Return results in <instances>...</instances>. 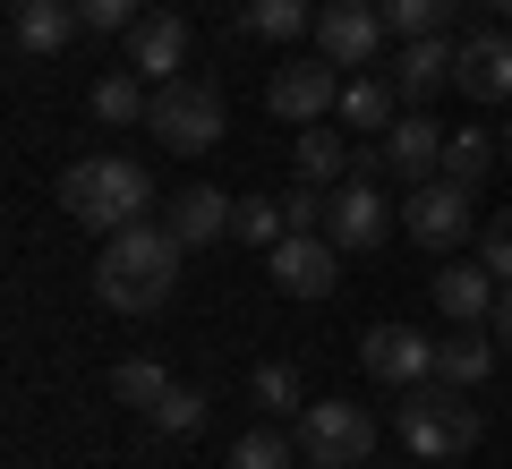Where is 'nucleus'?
Wrapping results in <instances>:
<instances>
[{
	"label": "nucleus",
	"instance_id": "obj_38",
	"mask_svg": "<svg viewBox=\"0 0 512 469\" xmlns=\"http://www.w3.org/2000/svg\"><path fill=\"white\" fill-rule=\"evenodd\" d=\"M359 469H376V461H359Z\"/></svg>",
	"mask_w": 512,
	"mask_h": 469
},
{
	"label": "nucleus",
	"instance_id": "obj_26",
	"mask_svg": "<svg viewBox=\"0 0 512 469\" xmlns=\"http://www.w3.org/2000/svg\"><path fill=\"white\" fill-rule=\"evenodd\" d=\"M299 180H316V188H342V180H350V145L325 137V120L299 137Z\"/></svg>",
	"mask_w": 512,
	"mask_h": 469
},
{
	"label": "nucleus",
	"instance_id": "obj_16",
	"mask_svg": "<svg viewBox=\"0 0 512 469\" xmlns=\"http://www.w3.org/2000/svg\"><path fill=\"white\" fill-rule=\"evenodd\" d=\"M461 69V35H410L402 52H393V86L410 94V103H427V94H444Z\"/></svg>",
	"mask_w": 512,
	"mask_h": 469
},
{
	"label": "nucleus",
	"instance_id": "obj_12",
	"mask_svg": "<svg viewBox=\"0 0 512 469\" xmlns=\"http://www.w3.org/2000/svg\"><path fill=\"white\" fill-rule=\"evenodd\" d=\"M128 69L146 77V86H171V77H188V18H171V9H146V18L128 26Z\"/></svg>",
	"mask_w": 512,
	"mask_h": 469
},
{
	"label": "nucleus",
	"instance_id": "obj_34",
	"mask_svg": "<svg viewBox=\"0 0 512 469\" xmlns=\"http://www.w3.org/2000/svg\"><path fill=\"white\" fill-rule=\"evenodd\" d=\"M487 333H495V350H512V282L495 290V316H487Z\"/></svg>",
	"mask_w": 512,
	"mask_h": 469
},
{
	"label": "nucleus",
	"instance_id": "obj_9",
	"mask_svg": "<svg viewBox=\"0 0 512 469\" xmlns=\"http://www.w3.org/2000/svg\"><path fill=\"white\" fill-rule=\"evenodd\" d=\"M265 103H274V120L316 128L325 111H342V77H333V60H325V52H316V60H282L274 86H265Z\"/></svg>",
	"mask_w": 512,
	"mask_h": 469
},
{
	"label": "nucleus",
	"instance_id": "obj_24",
	"mask_svg": "<svg viewBox=\"0 0 512 469\" xmlns=\"http://www.w3.org/2000/svg\"><path fill=\"white\" fill-rule=\"evenodd\" d=\"M248 35H265V43L316 35V0H248Z\"/></svg>",
	"mask_w": 512,
	"mask_h": 469
},
{
	"label": "nucleus",
	"instance_id": "obj_10",
	"mask_svg": "<svg viewBox=\"0 0 512 469\" xmlns=\"http://www.w3.org/2000/svg\"><path fill=\"white\" fill-rule=\"evenodd\" d=\"M470 197H478V188H461V180L436 171V180H419L402 197V231L419 239V248H453V239L470 231Z\"/></svg>",
	"mask_w": 512,
	"mask_h": 469
},
{
	"label": "nucleus",
	"instance_id": "obj_36",
	"mask_svg": "<svg viewBox=\"0 0 512 469\" xmlns=\"http://www.w3.org/2000/svg\"><path fill=\"white\" fill-rule=\"evenodd\" d=\"M504 163H512V128H504Z\"/></svg>",
	"mask_w": 512,
	"mask_h": 469
},
{
	"label": "nucleus",
	"instance_id": "obj_2",
	"mask_svg": "<svg viewBox=\"0 0 512 469\" xmlns=\"http://www.w3.org/2000/svg\"><path fill=\"white\" fill-rule=\"evenodd\" d=\"M60 205H69V222H86V231H128V222H146L154 205V180L146 163H128V154H86V163H69V180H60Z\"/></svg>",
	"mask_w": 512,
	"mask_h": 469
},
{
	"label": "nucleus",
	"instance_id": "obj_33",
	"mask_svg": "<svg viewBox=\"0 0 512 469\" xmlns=\"http://www.w3.org/2000/svg\"><path fill=\"white\" fill-rule=\"evenodd\" d=\"M325 197H333V188H316V180H299L291 197H282V214H291V231H325Z\"/></svg>",
	"mask_w": 512,
	"mask_h": 469
},
{
	"label": "nucleus",
	"instance_id": "obj_35",
	"mask_svg": "<svg viewBox=\"0 0 512 469\" xmlns=\"http://www.w3.org/2000/svg\"><path fill=\"white\" fill-rule=\"evenodd\" d=\"M478 9H495V18H512V0H478Z\"/></svg>",
	"mask_w": 512,
	"mask_h": 469
},
{
	"label": "nucleus",
	"instance_id": "obj_25",
	"mask_svg": "<svg viewBox=\"0 0 512 469\" xmlns=\"http://www.w3.org/2000/svg\"><path fill=\"white\" fill-rule=\"evenodd\" d=\"M248 401L265 418H282V410H308V393H299V367L291 359H265V367H248Z\"/></svg>",
	"mask_w": 512,
	"mask_h": 469
},
{
	"label": "nucleus",
	"instance_id": "obj_3",
	"mask_svg": "<svg viewBox=\"0 0 512 469\" xmlns=\"http://www.w3.org/2000/svg\"><path fill=\"white\" fill-rule=\"evenodd\" d=\"M478 427H487V418H478L470 401H461V384H444V376H419L410 393H393V435H402L419 461H453V452H470Z\"/></svg>",
	"mask_w": 512,
	"mask_h": 469
},
{
	"label": "nucleus",
	"instance_id": "obj_21",
	"mask_svg": "<svg viewBox=\"0 0 512 469\" xmlns=\"http://www.w3.org/2000/svg\"><path fill=\"white\" fill-rule=\"evenodd\" d=\"M495 163H504V128H453V137H444V180L478 188Z\"/></svg>",
	"mask_w": 512,
	"mask_h": 469
},
{
	"label": "nucleus",
	"instance_id": "obj_20",
	"mask_svg": "<svg viewBox=\"0 0 512 469\" xmlns=\"http://www.w3.org/2000/svg\"><path fill=\"white\" fill-rule=\"evenodd\" d=\"M86 111H94L103 128H137V120L154 111V94H146V77H137V69H111V77H94Z\"/></svg>",
	"mask_w": 512,
	"mask_h": 469
},
{
	"label": "nucleus",
	"instance_id": "obj_6",
	"mask_svg": "<svg viewBox=\"0 0 512 469\" xmlns=\"http://www.w3.org/2000/svg\"><path fill=\"white\" fill-rule=\"evenodd\" d=\"M384 231H393V197H384L376 180L350 171V180L325 197V239H333L342 256H367V248H384Z\"/></svg>",
	"mask_w": 512,
	"mask_h": 469
},
{
	"label": "nucleus",
	"instance_id": "obj_30",
	"mask_svg": "<svg viewBox=\"0 0 512 469\" xmlns=\"http://www.w3.org/2000/svg\"><path fill=\"white\" fill-rule=\"evenodd\" d=\"M197 427H205V393L197 384H171L163 410H154V435H197Z\"/></svg>",
	"mask_w": 512,
	"mask_h": 469
},
{
	"label": "nucleus",
	"instance_id": "obj_1",
	"mask_svg": "<svg viewBox=\"0 0 512 469\" xmlns=\"http://www.w3.org/2000/svg\"><path fill=\"white\" fill-rule=\"evenodd\" d=\"M180 265H188V239L171 222H128L94 256V299L120 307V316H154L171 299V282H180Z\"/></svg>",
	"mask_w": 512,
	"mask_h": 469
},
{
	"label": "nucleus",
	"instance_id": "obj_5",
	"mask_svg": "<svg viewBox=\"0 0 512 469\" xmlns=\"http://www.w3.org/2000/svg\"><path fill=\"white\" fill-rule=\"evenodd\" d=\"M146 128L171 145V154H214L222 145V94L205 86V77H171V86H154Z\"/></svg>",
	"mask_w": 512,
	"mask_h": 469
},
{
	"label": "nucleus",
	"instance_id": "obj_17",
	"mask_svg": "<svg viewBox=\"0 0 512 469\" xmlns=\"http://www.w3.org/2000/svg\"><path fill=\"white\" fill-rule=\"evenodd\" d=\"M495 290H504V282H495L487 265H444L436 273V307L453 316V325H487V316H495Z\"/></svg>",
	"mask_w": 512,
	"mask_h": 469
},
{
	"label": "nucleus",
	"instance_id": "obj_28",
	"mask_svg": "<svg viewBox=\"0 0 512 469\" xmlns=\"http://www.w3.org/2000/svg\"><path fill=\"white\" fill-rule=\"evenodd\" d=\"M231 239H248V248H274V239H291V214H282V197H248L231 214Z\"/></svg>",
	"mask_w": 512,
	"mask_h": 469
},
{
	"label": "nucleus",
	"instance_id": "obj_14",
	"mask_svg": "<svg viewBox=\"0 0 512 469\" xmlns=\"http://www.w3.org/2000/svg\"><path fill=\"white\" fill-rule=\"evenodd\" d=\"M461 103H512V35L487 26V35H461V69H453Z\"/></svg>",
	"mask_w": 512,
	"mask_h": 469
},
{
	"label": "nucleus",
	"instance_id": "obj_32",
	"mask_svg": "<svg viewBox=\"0 0 512 469\" xmlns=\"http://www.w3.org/2000/svg\"><path fill=\"white\" fill-rule=\"evenodd\" d=\"M478 265H487L495 282H512V205L487 222V239H478Z\"/></svg>",
	"mask_w": 512,
	"mask_h": 469
},
{
	"label": "nucleus",
	"instance_id": "obj_13",
	"mask_svg": "<svg viewBox=\"0 0 512 469\" xmlns=\"http://www.w3.org/2000/svg\"><path fill=\"white\" fill-rule=\"evenodd\" d=\"M69 35H86L77 0H9V52L52 60V52H69Z\"/></svg>",
	"mask_w": 512,
	"mask_h": 469
},
{
	"label": "nucleus",
	"instance_id": "obj_7",
	"mask_svg": "<svg viewBox=\"0 0 512 469\" xmlns=\"http://www.w3.org/2000/svg\"><path fill=\"white\" fill-rule=\"evenodd\" d=\"M384 0H325L316 9V52L333 60V69H367V60L384 52Z\"/></svg>",
	"mask_w": 512,
	"mask_h": 469
},
{
	"label": "nucleus",
	"instance_id": "obj_4",
	"mask_svg": "<svg viewBox=\"0 0 512 469\" xmlns=\"http://www.w3.org/2000/svg\"><path fill=\"white\" fill-rule=\"evenodd\" d=\"M299 461L308 469H359L367 452H376V410H359V401H308V410H299Z\"/></svg>",
	"mask_w": 512,
	"mask_h": 469
},
{
	"label": "nucleus",
	"instance_id": "obj_8",
	"mask_svg": "<svg viewBox=\"0 0 512 469\" xmlns=\"http://www.w3.org/2000/svg\"><path fill=\"white\" fill-rule=\"evenodd\" d=\"M265 273H274V290H291V299H333V282H342V248H333L325 231H291L265 248Z\"/></svg>",
	"mask_w": 512,
	"mask_h": 469
},
{
	"label": "nucleus",
	"instance_id": "obj_19",
	"mask_svg": "<svg viewBox=\"0 0 512 469\" xmlns=\"http://www.w3.org/2000/svg\"><path fill=\"white\" fill-rule=\"evenodd\" d=\"M487 367H495V333L487 325H453V342H436V376L444 384H487Z\"/></svg>",
	"mask_w": 512,
	"mask_h": 469
},
{
	"label": "nucleus",
	"instance_id": "obj_11",
	"mask_svg": "<svg viewBox=\"0 0 512 469\" xmlns=\"http://www.w3.org/2000/svg\"><path fill=\"white\" fill-rule=\"evenodd\" d=\"M359 367L376 384H393V393H410L419 376H436V342L419 325H376V333H359Z\"/></svg>",
	"mask_w": 512,
	"mask_h": 469
},
{
	"label": "nucleus",
	"instance_id": "obj_22",
	"mask_svg": "<svg viewBox=\"0 0 512 469\" xmlns=\"http://www.w3.org/2000/svg\"><path fill=\"white\" fill-rule=\"evenodd\" d=\"M393 94H402L393 77H350V86H342V120L359 128V137H384V128L402 120V111H393Z\"/></svg>",
	"mask_w": 512,
	"mask_h": 469
},
{
	"label": "nucleus",
	"instance_id": "obj_29",
	"mask_svg": "<svg viewBox=\"0 0 512 469\" xmlns=\"http://www.w3.org/2000/svg\"><path fill=\"white\" fill-rule=\"evenodd\" d=\"M291 461H299V444H291V435H274V427H248L231 444V469H291Z\"/></svg>",
	"mask_w": 512,
	"mask_h": 469
},
{
	"label": "nucleus",
	"instance_id": "obj_15",
	"mask_svg": "<svg viewBox=\"0 0 512 469\" xmlns=\"http://www.w3.org/2000/svg\"><path fill=\"white\" fill-rule=\"evenodd\" d=\"M444 137H453V128H436L427 111H402V120L384 128V171H393L402 188L436 180V171H444Z\"/></svg>",
	"mask_w": 512,
	"mask_h": 469
},
{
	"label": "nucleus",
	"instance_id": "obj_31",
	"mask_svg": "<svg viewBox=\"0 0 512 469\" xmlns=\"http://www.w3.org/2000/svg\"><path fill=\"white\" fill-rule=\"evenodd\" d=\"M77 18H86V35H128L146 18V0H77Z\"/></svg>",
	"mask_w": 512,
	"mask_h": 469
},
{
	"label": "nucleus",
	"instance_id": "obj_37",
	"mask_svg": "<svg viewBox=\"0 0 512 469\" xmlns=\"http://www.w3.org/2000/svg\"><path fill=\"white\" fill-rule=\"evenodd\" d=\"M427 469H461V461H427Z\"/></svg>",
	"mask_w": 512,
	"mask_h": 469
},
{
	"label": "nucleus",
	"instance_id": "obj_23",
	"mask_svg": "<svg viewBox=\"0 0 512 469\" xmlns=\"http://www.w3.org/2000/svg\"><path fill=\"white\" fill-rule=\"evenodd\" d=\"M163 393H171V376H163V359H120L111 367V401H120V410H163Z\"/></svg>",
	"mask_w": 512,
	"mask_h": 469
},
{
	"label": "nucleus",
	"instance_id": "obj_27",
	"mask_svg": "<svg viewBox=\"0 0 512 469\" xmlns=\"http://www.w3.org/2000/svg\"><path fill=\"white\" fill-rule=\"evenodd\" d=\"M453 9L461 0H384V26H393V35H453Z\"/></svg>",
	"mask_w": 512,
	"mask_h": 469
},
{
	"label": "nucleus",
	"instance_id": "obj_18",
	"mask_svg": "<svg viewBox=\"0 0 512 469\" xmlns=\"http://www.w3.org/2000/svg\"><path fill=\"white\" fill-rule=\"evenodd\" d=\"M231 214H239V205L222 197V188H205V180L171 197V231H180L188 248H205V239H222V231H231Z\"/></svg>",
	"mask_w": 512,
	"mask_h": 469
}]
</instances>
